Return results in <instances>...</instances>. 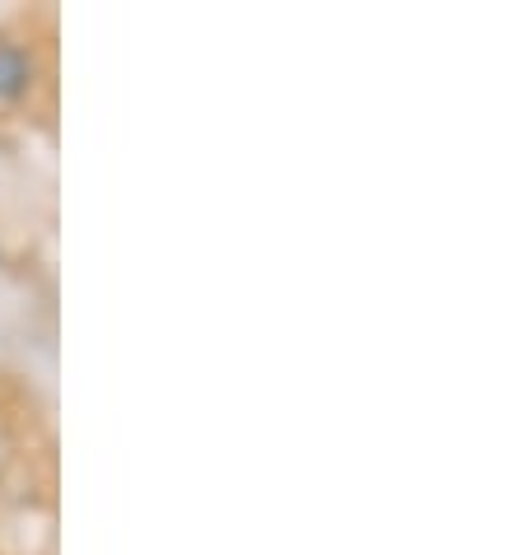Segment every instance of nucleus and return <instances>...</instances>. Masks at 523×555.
<instances>
[{"mask_svg": "<svg viewBox=\"0 0 523 555\" xmlns=\"http://www.w3.org/2000/svg\"><path fill=\"white\" fill-rule=\"evenodd\" d=\"M34 89V56L20 42L0 38V99H24Z\"/></svg>", "mask_w": 523, "mask_h": 555, "instance_id": "obj_1", "label": "nucleus"}]
</instances>
